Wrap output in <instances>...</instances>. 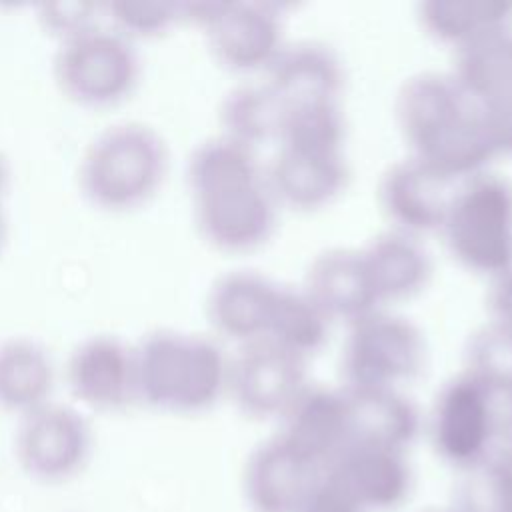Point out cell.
Returning <instances> with one entry per match:
<instances>
[{
  "mask_svg": "<svg viewBox=\"0 0 512 512\" xmlns=\"http://www.w3.org/2000/svg\"><path fill=\"white\" fill-rule=\"evenodd\" d=\"M186 186L200 236L222 252L260 248L276 228V202L256 152L218 134L186 160Z\"/></svg>",
  "mask_w": 512,
  "mask_h": 512,
  "instance_id": "1",
  "label": "cell"
},
{
  "mask_svg": "<svg viewBox=\"0 0 512 512\" xmlns=\"http://www.w3.org/2000/svg\"><path fill=\"white\" fill-rule=\"evenodd\" d=\"M394 116L408 156L452 182L484 172L494 158L478 106L450 72L428 70L406 78Z\"/></svg>",
  "mask_w": 512,
  "mask_h": 512,
  "instance_id": "2",
  "label": "cell"
},
{
  "mask_svg": "<svg viewBox=\"0 0 512 512\" xmlns=\"http://www.w3.org/2000/svg\"><path fill=\"white\" fill-rule=\"evenodd\" d=\"M138 402L172 414H198L226 394L228 354L198 332L156 328L134 342Z\"/></svg>",
  "mask_w": 512,
  "mask_h": 512,
  "instance_id": "3",
  "label": "cell"
},
{
  "mask_svg": "<svg viewBox=\"0 0 512 512\" xmlns=\"http://www.w3.org/2000/svg\"><path fill=\"white\" fill-rule=\"evenodd\" d=\"M168 146L142 120H118L96 132L78 158V188L84 198L110 212L146 204L168 174Z\"/></svg>",
  "mask_w": 512,
  "mask_h": 512,
  "instance_id": "4",
  "label": "cell"
},
{
  "mask_svg": "<svg viewBox=\"0 0 512 512\" xmlns=\"http://www.w3.org/2000/svg\"><path fill=\"white\" fill-rule=\"evenodd\" d=\"M438 232L462 268L490 280L512 270V184L488 170L458 182Z\"/></svg>",
  "mask_w": 512,
  "mask_h": 512,
  "instance_id": "5",
  "label": "cell"
},
{
  "mask_svg": "<svg viewBox=\"0 0 512 512\" xmlns=\"http://www.w3.org/2000/svg\"><path fill=\"white\" fill-rule=\"evenodd\" d=\"M142 62L136 42L106 20L56 42L52 76L60 92L86 108H108L136 90Z\"/></svg>",
  "mask_w": 512,
  "mask_h": 512,
  "instance_id": "6",
  "label": "cell"
},
{
  "mask_svg": "<svg viewBox=\"0 0 512 512\" xmlns=\"http://www.w3.org/2000/svg\"><path fill=\"white\" fill-rule=\"evenodd\" d=\"M16 420L12 452L28 480L62 486L86 470L94 452V430L78 404L52 398Z\"/></svg>",
  "mask_w": 512,
  "mask_h": 512,
  "instance_id": "7",
  "label": "cell"
},
{
  "mask_svg": "<svg viewBox=\"0 0 512 512\" xmlns=\"http://www.w3.org/2000/svg\"><path fill=\"white\" fill-rule=\"evenodd\" d=\"M424 356L420 328L400 314L378 308L348 324L340 352L342 386L402 388L420 374Z\"/></svg>",
  "mask_w": 512,
  "mask_h": 512,
  "instance_id": "8",
  "label": "cell"
},
{
  "mask_svg": "<svg viewBox=\"0 0 512 512\" xmlns=\"http://www.w3.org/2000/svg\"><path fill=\"white\" fill-rule=\"evenodd\" d=\"M182 20L194 22L208 50L226 70L250 74L270 66L282 48V24L270 4L192 2L182 4Z\"/></svg>",
  "mask_w": 512,
  "mask_h": 512,
  "instance_id": "9",
  "label": "cell"
},
{
  "mask_svg": "<svg viewBox=\"0 0 512 512\" xmlns=\"http://www.w3.org/2000/svg\"><path fill=\"white\" fill-rule=\"evenodd\" d=\"M500 404L466 372L450 378L436 394L428 432L436 454L464 470L492 452Z\"/></svg>",
  "mask_w": 512,
  "mask_h": 512,
  "instance_id": "10",
  "label": "cell"
},
{
  "mask_svg": "<svg viewBox=\"0 0 512 512\" xmlns=\"http://www.w3.org/2000/svg\"><path fill=\"white\" fill-rule=\"evenodd\" d=\"M308 384L306 360L266 340L242 344L228 356L226 394L250 418H280Z\"/></svg>",
  "mask_w": 512,
  "mask_h": 512,
  "instance_id": "11",
  "label": "cell"
},
{
  "mask_svg": "<svg viewBox=\"0 0 512 512\" xmlns=\"http://www.w3.org/2000/svg\"><path fill=\"white\" fill-rule=\"evenodd\" d=\"M64 380L84 408L114 412L138 402L134 342L114 332H92L74 342Z\"/></svg>",
  "mask_w": 512,
  "mask_h": 512,
  "instance_id": "12",
  "label": "cell"
},
{
  "mask_svg": "<svg viewBox=\"0 0 512 512\" xmlns=\"http://www.w3.org/2000/svg\"><path fill=\"white\" fill-rule=\"evenodd\" d=\"M458 182L406 156L390 164L378 182V204L394 230L420 238L438 232Z\"/></svg>",
  "mask_w": 512,
  "mask_h": 512,
  "instance_id": "13",
  "label": "cell"
},
{
  "mask_svg": "<svg viewBox=\"0 0 512 512\" xmlns=\"http://www.w3.org/2000/svg\"><path fill=\"white\" fill-rule=\"evenodd\" d=\"M322 470L278 434L258 444L242 468V496L250 512H294Z\"/></svg>",
  "mask_w": 512,
  "mask_h": 512,
  "instance_id": "14",
  "label": "cell"
},
{
  "mask_svg": "<svg viewBox=\"0 0 512 512\" xmlns=\"http://www.w3.org/2000/svg\"><path fill=\"white\" fill-rule=\"evenodd\" d=\"M322 472L364 512L396 508L412 482L406 452L364 444H348Z\"/></svg>",
  "mask_w": 512,
  "mask_h": 512,
  "instance_id": "15",
  "label": "cell"
},
{
  "mask_svg": "<svg viewBox=\"0 0 512 512\" xmlns=\"http://www.w3.org/2000/svg\"><path fill=\"white\" fill-rule=\"evenodd\" d=\"M280 284L256 270H230L206 294V318L214 332L238 346L264 340Z\"/></svg>",
  "mask_w": 512,
  "mask_h": 512,
  "instance_id": "16",
  "label": "cell"
},
{
  "mask_svg": "<svg viewBox=\"0 0 512 512\" xmlns=\"http://www.w3.org/2000/svg\"><path fill=\"white\" fill-rule=\"evenodd\" d=\"M264 168L276 202L302 212L332 204L348 182L344 152H312L278 146Z\"/></svg>",
  "mask_w": 512,
  "mask_h": 512,
  "instance_id": "17",
  "label": "cell"
},
{
  "mask_svg": "<svg viewBox=\"0 0 512 512\" xmlns=\"http://www.w3.org/2000/svg\"><path fill=\"white\" fill-rule=\"evenodd\" d=\"M278 420V436L320 470L348 446L342 388L308 384Z\"/></svg>",
  "mask_w": 512,
  "mask_h": 512,
  "instance_id": "18",
  "label": "cell"
},
{
  "mask_svg": "<svg viewBox=\"0 0 512 512\" xmlns=\"http://www.w3.org/2000/svg\"><path fill=\"white\" fill-rule=\"evenodd\" d=\"M264 82L282 106L338 102L344 72L332 48L300 40L282 44L264 72Z\"/></svg>",
  "mask_w": 512,
  "mask_h": 512,
  "instance_id": "19",
  "label": "cell"
},
{
  "mask_svg": "<svg viewBox=\"0 0 512 512\" xmlns=\"http://www.w3.org/2000/svg\"><path fill=\"white\" fill-rule=\"evenodd\" d=\"M342 394L348 416V444L406 452L418 436V410L400 388L342 386Z\"/></svg>",
  "mask_w": 512,
  "mask_h": 512,
  "instance_id": "20",
  "label": "cell"
},
{
  "mask_svg": "<svg viewBox=\"0 0 512 512\" xmlns=\"http://www.w3.org/2000/svg\"><path fill=\"white\" fill-rule=\"evenodd\" d=\"M302 290L330 318L346 324L382 308L370 286L360 250L328 248L308 266Z\"/></svg>",
  "mask_w": 512,
  "mask_h": 512,
  "instance_id": "21",
  "label": "cell"
},
{
  "mask_svg": "<svg viewBox=\"0 0 512 512\" xmlns=\"http://www.w3.org/2000/svg\"><path fill=\"white\" fill-rule=\"evenodd\" d=\"M58 364L50 348L28 334L0 338V410L16 418L50 402Z\"/></svg>",
  "mask_w": 512,
  "mask_h": 512,
  "instance_id": "22",
  "label": "cell"
},
{
  "mask_svg": "<svg viewBox=\"0 0 512 512\" xmlns=\"http://www.w3.org/2000/svg\"><path fill=\"white\" fill-rule=\"evenodd\" d=\"M360 256L382 308L420 294L432 274V262L420 238L394 228L374 236L360 248Z\"/></svg>",
  "mask_w": 512,
  "mask_h": 512,
  "instance_id": "23",
  "label": "cell"
},
{
  "mask_svg": "<svg viewBox=\"0 0 512 512\" xmlns=\"http://www.w3.org/2000/svg\"><path fill=\"white\" fill-rule=\"evenodd\" d=\"M480 110L512 106V26L456 50L450 72Z\"/></svg>",
  "mask_w": 512,
  "mask_h": 512,
  "instance_id": "24",
  "label": "cell"
},
{
  "mask_svg": "<svg viewBox=\"0 0 512 512\" xmlns=\"http://www.w3.org/2000/svg\"><path fill=\"white\" fill-rule=\"evenodd\" d=\"M428 36L460 50L512 22V4L496 0H432L418 6Z\"/></svg>",
  "mask_w": 512,
  "mask_h": 512,
  "instance_id": "25",
  "label": "cell"
},
{
  "mask_svg": "<svg viewBox=\"0 0 512 512\" xmlns=\"http://www.w3.org/2000/svg\"><path fill=\"white\" fill-rule=\"evenodd\" d=\"M282 104L266 82H242L230 88L218 106L222 136L256 152L262 144L276 142Z\"/></svg>",
  "mask_w": 512,
  "mask_h": 512,
  "instance_id": "26",
  "label": "cell"
},
{
  "mask_svg": "<svg viewBox=\"0 0 512 512\" xmlns=\"http://www.w3.org/2000/svg\"><path fill=\"white\" fill-rule=\"evenodd\" d=\"M330 322L302 288L280 284L264 340L308 362L324 348Z\"/></svg>",
  "mask_w": 512,
  "mask_h": 512,
  "instance_id": "27",
  "label": "cell"
},
{
  "mask_svg": "<svg viewBox=\"0 0 512 512\" xmlns=\"http://www.w3.org/2000/svg\"><path fill=\"white\" fill-rule=\"evenodd\" d=\"M346 124L338 102L282 106L276 144L292 150L344 152Z\"/></svg>",
  "mask_w": 512,
  "mask_h": 512,
  "instance_id": "28",
  "label": "cell"
},
{
  "mask_svg": "<svg viewBox=\"0 0 512 512\" xmlns=\"http://www.w3.org/2000/svg\"><path fill=\"white\" fill-rule=\"evenodd\" d=\"M464 372L484 386L498 404L512 402V332L484 324L466 342Z\"/></svg>",
  "mask_w": 512,
  "mask_h": 512,
  "instance_id": "29",
  "label": "cell"
},
{
  "mask_svg": "<svg viewBox=\"0 0 512 512\" xmlns=\"http://www.w3.org/2000/svg\"><path fill=\"white\" fill-rule=\"evenodd\" d=\"M452 512H512V458L490 452L462 470Z\"/></svg>",
  "mask_w": 512,
  "mask_h": 512,
  "instance_id": "30",
  "label": "cell"
},
{
  "mask_svg": "<svg viewBox=\"0 0 512 512\" xmlns=\"http://www.w3.org/2000/svg\"><path fill=\"white\" fill-rule=\"evenodd\" d=\"M106 22L130 40L156 38L182 20V4L160 0H112L104 2Z\"/></svg>",
  "mask_w": 512,
  "mask_h": 512,
  "instance_id": "31",
  "label": "cell"
},
{
  "mask_svg": "<svg viewBox=\"0 0 512 512\" xmlns=\"http://www.w3.org/2000/svg\"><path fill=\"white\" fill-rule=\"evenodd\" d=\"M36 20L46 34L62 42L104 22V4L84 0H58L42 2L36 8Z\"/></svg>",
  "mask_w": 512,
  "mask_h": 512,
  "instance_id": "32",
  "label": "cell"
},
{
  "mask_svg": "<svg viewBox=\"0 0 512 512\" xmlns=\"http://www.w3.org/2000/svg\"><path fill=\"white\" fill-rule=\"evenodd\" d=\"M294 512H364V510L322 472Z\"/></svg>",
  "mask_w": 512,
  "mask_h": 512,
  "instance_id": "33",
  "label": "cell"
},
{
  "mask_svg": "<svg viewBox=\"0 0 512 512\" xmlns=\"http://www.w3.org/2000/svg\"><path fill=\"white\" fill-rule=\"evenodd\" d=\"M486 308L492 324H498L512 332V270L492 278Z\"/></svg>",
  "mask_w": 512,
  "mask_h": 512,
  "instance_id": "34",
  "label": "cell"
},
{
  "mask_svg": "<svg viewBox=\"0 0 512 512\" xmlns=\"http://www.w3.org/2000/svg\"><path fill=\"white\" fill-rule=\"evenodd\" d=\"M480 114H482L484 130L494 150V156H500V154L512 156V106L480 110Z\"/></svg>",
  "mask_w": 512,
  "mask_h": 512,
  "instance_id": "35",
  "label": "cell"
},
{
  "mask_svg": "<svg viewBox=\"0 0 512 512\" xmlns=\"http://www.w3.org/2000/svg\"><path fill=\"white\" fill-rule=\"evenodd\" d=\"M10 178H12V170H10V162L6 158V154L0 150V200L6 194L8 186H10Z\"/></svg>",
  "mask_w": 512,
  "mask_h": 512,
  "instance_id": "36",
  "label": "cell"
},
{
  "mask_svg": "<svg viewBox=\"0 0 512 512\" xmlns=\"http://www.w3.org/2000/svg\"><path fill=\"white\" fill-rule=\"evenodd\" d=\"M6 234H8V220H6V214H4V206H2V200H0V250L6 242Z\"/></svg>",
  "mask_w": 512,
  "mask_h": 512,
  "instance_id": "37",
  "label": "cell"
},
{
  "mask_svg": "<svg viewBox=\"0 0 512 512\" xmlns=\"http://www.w3.org/2000/svg\"><path fill=\"white\" fill-rule=\"evenodd\" d=\"M430 512H452V510L448 508V510H430Z\"/></svg>",
  "mask_w": 512,
  "mask_h": 512,
  "instance_id": "38",
  "label": "cell"
}]
</instances>
